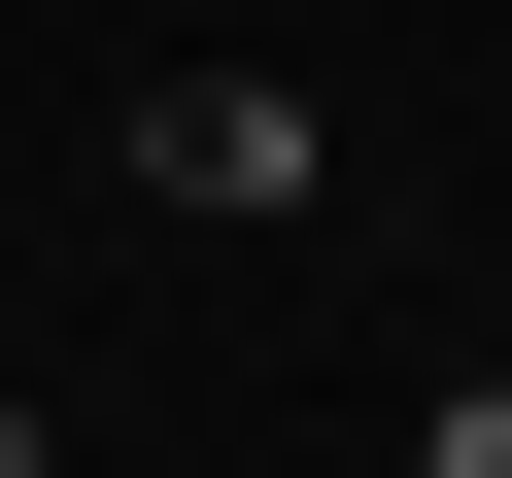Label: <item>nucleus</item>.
Here are the masks:
<instances>
[{"instance_id":"obj_1","label":"nucleus","mask_w":512,"mask_h":478,"mask_svg":"<svg viewBox=\"0 0 512 478\" xmlns=\"http://www.w3.org/2000/svg\"><path fill=\"white\" fill-rule=\"evenodd\" d=\"M410 478H512V376H444V410H410Z\"/></svg>"}]
</instances>
